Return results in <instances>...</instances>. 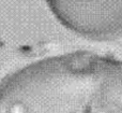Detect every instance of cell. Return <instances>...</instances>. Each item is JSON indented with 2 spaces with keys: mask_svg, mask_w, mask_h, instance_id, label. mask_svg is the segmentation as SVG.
<instances>
[{
  "mask_svg": "<svg viewBox=\"0 0 122 113\" xmlns=\"http://www.w3.org/2000/svg\"><path fill=\"white\" fill-rule=\"evenodd\" d=\"M0 113H122V60L74 52L33 62L0 82Z\"/></svg>",
  "mask_w": 122,
  "mask_h": 113,
  "instance_id": "obj_1",
  "label": "cell"
},
{
  "mask_svg": "<svg viewBox=\"0 0 122 113\" xmlns=\"http://www.w3.org/2000/svg\"><path fill=\"white\" fill-rule=\"evenodd\" d=\"M69 30L93 40L122 37V0H45Z\"/></svg>",
  "mask_w": 122,
  "mask_h": 113,
  "instance_id": "obj_2",
  "label": "cell"
}]
</instances>
